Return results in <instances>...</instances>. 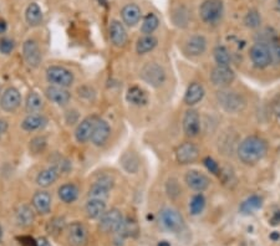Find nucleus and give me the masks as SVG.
I'll return each instance as SVG.
<instances>
[{
    "label": "nucleus",
    "mask_w": 280,
    "mask_h": 246,
    "mask_svg": "<svg viewBox=\"0 0 280 246\" xmlns=\"http://www.w3.org/2000/svg\"><path fill=\"white\" fill-rule=\"evenodd\" d=\"M268 152V144L263 138L250 136L239 144L238 157L244 164L252 166L258 163L265 157Z\"/></svg>",
    "instance_id": "obj_1"
},
{
    "label": "nucleus",
    "mask_w": 280,
    "mask_h": 246,
    "mask_svg": "<svg viewBox=\"0 0 280 246\" xmlns=\"http://www.w3.org/2000/svg\"><path fill=\"white\" fill-rule=\"evenodd\" d=\"M217 101L219 106L229 114H238L247 106V100L239 92L230 90H221L217 92Z\"/></svg>",
    "instance_id": "obj_2"
},
{
    "label": "nucleus",
    "mask_w": 280,
    "mask_h": 246,
    "mask_svg": "<svg viewBox=\"0 0 280 246\" xmlns=\"http://www.w3.org/2000/svg\"><path fill=\"white\" fill-rule=\"evenodd\" d=\"M224 4L222 0H204L199 7V16L208 25L217 24L223 18Z\"/></svg>",
    "instance_id": "obj_3"
},
{
    "label": "nucleus",
    "mask_w": 280,
    "mask_h": 246,
    "mask_svg": "<svg viewBox=\"0 0 280 246\" xmlns=\"http://www.w3.org/2000/svg\"><path fill=\"white\" fill-rule=\"evenodd\" d=\"M140 76L147 85L151 87L158 88L166 82V71L160 63L157 62H147L140 71Z\"/></svg>",
    "instance_id": "obj_4"
},
{
    "label": "nucleus",
    "mask_w": 280,
    "mask_h": 246,
    "mask_svg": "<svg viewBox=\"0 0 280 246\" xmlns=\"http://www.w3.org/2000/svg\"><path fill=\"white\" fill-rule=\"evenodd\" d=\"M46 80L50 85L68 88L74 83L75 76L73 71H70L69 69L63 68V66L54 65L48 68V70H46Z\"/></svg>",
    "instance_id": "obj_5"
},
{
    "label": "nucleus",
    "mask_w": 280,
    "mask_h": 246,
    "mask_svg": "<svg viewBox=\"0 0 280 246\" xmlns=\"http://www.w3.org/2000/svg\"><path fill=\"white\" fill-rule=\"evenodd\" d=\"M160 222L166 230L171 233H180L184 228L183 216L173 208H163L160 211Z\"/></svg>",
    "instance_id": "obj_6"
},
{
    "label": "nucleus",
    "mask_w": 280,
    "mask_h": 246,
    "mask_svg": "<svg viewBox=\"0 0 280 246\" xmlns=\"http://www.w3.org/2000/svg\"><path fill=\"white\" fill-rule=\"evenodd\" d=\"M250 60L258 69H265L273 61L271 51L267 42H256L250 49Z\"/></svg>",
    "instance_id": "obj_7"
},
{
    "label": "nucleus",
    "mask_w": 280,
    "mask_h": 246,
    "mask_svg": "<svg viewBox=\"0 0 280 246\" xmlns=\"http://www.w3.org/2000/svg\"><path fill=\"white\" fill-rule=\"evenodd\" d=\"M123 220H125V218H123L121 210L114 208L111 210H106L105 214L101 216L99 228L103 233H116L118 228L123 222Z\"/></svg>",
    "instance_id": "obj_8"
},
{
    "label": "nucleus",
    "mask_w": 280,
    "mask_h": 246,
    "mask_svg": "<svg viewBox=\"0 0 280 246\" xmlns=\"http://www.w3.org/2000/svg\"><path fill=\"white\" fill-rule=\"evenodd\" d=\"M114 185L115 181L111 175H101L97 181L94 182V184H92L90 189H89V198L102 199V200H105L109 196L112 188H114Z\"/></svg>",
    "instance_id": "obj_9"
},
{
    "label": "nucleus",
    "mask_w": 280,
    "mask_h": 246,
    "mask_svg": "<svg viewBox=\"0 0 280 246\" xmlns=\"http://www.w3.org/2000/svg\"><path fill=\"white\" fill-rule=\"evenodd\" d=\"M23 56H24L25 62H27L30 68H39L42 60V55L36 40L28 39L27 41L24 42V45H23Z\"/></svg>",
    "instance_id": "obj_10"
},
{
    "label": "nucleus",
    "mask_w": 280,
    "mask_h": 246,
    "mask_svg": "<svg viewBox=\"0 0 280 246\" xmlns=\"http://www.w3.org/2000/svg\"><path fill=\"white\" fill-rule=\"evenodd\" d=\"M21 105V95L15 87H8L0 97V107L7 114L15 112Z\"/></svg>",
    "instance_id": "obj_11"
},
{
    "label": "nucleus",
    "mask_w": 280,
    "mask_h": 246,
    "mask_svg": "<svg viewBox=\"0 0 280 246\" xmlns=\"http://www.w3.org/2000/svg\"><path fill=\"white\" fill-rule=\"evenodd\" d=\"M199 157V149L192 142H184L176 149V159L180 164H190L196 162Z\"/></svg>",
    "instance_id": "obj_12"
},
{
    "label": "nucleus",
    "mask_w": 280,
    "mask_h": 246,
    "mask_svg": "<svg viewBox=\"0 0 280 246\" xmlns=\"http://www.w3.org/2000/svg\"><path fill=\"white\" fill-rule=\"evenodd\" d=\"M235 79V74L229 66H219L217 65L210 72V81L214 86L218 87H226L230 85Z\"/></svg>",
    "instance_id": "obj_13"
},
{
    "label": "nucleus",
    "mask_w": 280,
    "mask_h": 246,
    "mask_svg": "<svg viewBox=\"0 0 280 246\" xmlns=\"http://www.w3.org/2000/svg\"><path fill=\"white\" fill-rule=\"evenodd\" d=\"M110 136H111V127H110L107 121L102 120V118H97L90 140L92 144L96 147L105 146L106 142L109 141Z\"/></svg>",
    "instance_id": "obj_14"
},
{
    "label": "nucleus",
    "mask_w": 280,
    "mask_h": 246,
    "mask_svg": "<svg viewBox=\"0 0 280 246\" xmlns=\"http://www.w3.org/2000/svg\"><path fill=\"white\" fill-rule=\"evenodd\" d=\"M184 182H186V184L188 185L190 189L198 193L207 190L210 184L209 178H208L206 174H203V173L196 169L188 170V172L186 173V175H184Z\"/></svg>",
    "instance_id": "obj_15"
},
{
    "label": "nucleus",
    "mask_w": 280,
    "mask_h": 246,
    "mask_svg": "<svg viewBox=\"0 0 280 246\" xmlns=\"http://www.w3.org/2000/svg\"><path fill=\"white\" fill-rule=\"evenodd\" d=\"M68 241L71 246H83L88 241V229L80 221L71 222L68 227Z\"/></svg>",
    "instance_id": "obj_16"
},
{
    "label": "nucleus",
    "mask_w": 280,
    "mask_h": 246,
    "mask_svg": "<svg viewBox=\"0 0 280 246\" xmlns=\"http://www.w3.org/2000/svg\"><path fill=\"white\" fill-rule=\"evenodd\" d=\"M109 36L110 41H111V44L115 48H123L127 44V40H128L125 25L121 21H118V20H112L110 23Z\"/></svg>",
    "instance_id": "obj_17"
},
{
    "label": "nucleus",
    "mask_w": 280,
    "mask_h": 246,
    "mask_svg": "<svg viewBox=\"0 0 280 246\" xmlns=\"http://www.w3.org/2000/svg\"><path fill=\"white\" fill-rule=\"evenodd\" d=\"M183 132L187 137H197L201 131V117L196 109H188L183 117Z\"/></svg>",
    "instance_id": "obj_18"
},
{
    "label": "nucleus",
    "mask_w": 280,
    "mask_h": 246,
    "mask_svg": "<svg viewBox=\"0 0 280 246\" xmlns=\"http://www.w3.org/2000/svg\"><path fill=\"white\" fill-rule=\"evenodd\" d=\"M96 120V116H90V117L83 118L81 122H79L76 129H75V140L79 143H86V142L90 141Z\"/></svg>",
    "instance_id": "obj_19"
},
{
    "label": "nucleus",
    "mask_w": 280,
    "mask_h": 246,
    "mask_svg": "<svg viewBox=\"0 0 280 246\" xmlns=\"http://www.w3.org/2000/svg\"><path fill=\"white\" fill-rule=\"evenodd\" d=\"M45 96L57 106H66L71 100V94L65 87L50 85L45 90Z\"/></svg>",
    "instance_id": "obj_20"
},
{
    "label": "nucleus",
    "mask_w": 280,
    "mask_h": 246,
    "mask_svg": "<svg viewBox=\"0 0 280 246\" xmlns=\"http://www.w3.org/2000/svg\"><path fill=\"white\" fill-rule=\"evenodd\" d=\"M121 19H122V23L127 27L134 28L142 19V10L138 7L137 4H126L125 7L121 9Z\"/></svg>",
    "instance_id": "obj_21"
},
{
    "label": "nucleus",
    "mask_w": 280,
    "mask_h": 246,
    "mask_svg": "<svg viewBox=\"0 0 280 246\" xmlns=\"http://www.w3.org/2000/svg\"><path fill=\"white\" fill-rule=\"evenodd\" d=\"M34 209L36 213L45 215L49 214L51 210V204H53V198H51V194L46 190H39L34 194L33 200H31Z\"/></svg>",
    "instance_id": "obj_22"
},
{
    "label": "nucleus",
    "mask_w": 280,
    "mask_h": 246,
    "mask_svg": "<svg viewBox=\"0 0 280 246\" xmlns=\"http://www.w3.org/2000/svg\"><path fill=\"white\" fill-rule=\"evenodd\" d=\"M184 49H186V53L189 54L190 56H201L207 50V39L199 34L192 35L186 41Z\"/></svg>",
    "instance_id": "obj_23"
},
{
    "label": "nucleus",
    "mask_w": 280,
    "mask_h": 246,
    "mask_svg": "<svg viewBox=\"0 0 280 246\" xmlns=\"http://www.w3.org/2000/svg\"><path fill=\"white\" fill-rule=\"evenodd\" d=\"M49 123L48 117L45 115L40 114H30L23 120L21 128L27 132H35L42 129Z\"/></svg>",
    "instance_id": "obj_24"
},
{
    "label": "nucleus",
    "mask_w": 280,
    "mask_h": 246,
    "mask_svg": "<svg viewBox=\"0 0 280 246\" xmlns=\"http://www.w3.org/2000/svg\"><path fill=\"white\" fill-rule=\"evenodd\" d=\"M61 173L55 166H50L45 169H42L36 176V184L40 188H49L51 187L55 182L59 179V176Z\"/></svg>",
    "instance_id": "obj_25"
},
{
    "label": "nucleus",
    "mask_w": 280,
    "mask_h": 246,
    "mask_svg": "<svg viewBox=\"0 0 280 246\" xmlns=\"http://www.w3.org/2000/svg\"><path fill=\"white\" fill-rule=\"evenodd\" d=\"M25 20L28 25L31 28L40 27L44 21V14H42L41 8L37 3H30L25 10Z\"/></svg>",
    "instance_id": "obj_26"
},
{
    "label": "nucleus",
    "mask_w": 280,
    "mask_h": 246,
    "mask_svg": "<svg viewBox=\"0 0 280 246\" xmlns=\"http://www.w3.org/2000/svg\"><path fill=\"white\" fill-rule=\"evenodd\" d=\"M106 211V203L102 199L89 198L85 204V213L89 219H100Z\"/></svg>",
    "instance_id": "obj_27"
},
{
    "label": "nucleus",
    "mask_w": 280,
    "mask_h": 246,
    "mask_svg": "<svg viewBox=\"0 0 280 246\" xmlns=\"http://www.w3.org/2000/svg\"><path fill=\"white\" fill-rule=\"evenodd\" d=\"M127 102L131 103L132 106H145L148 102V96H147L146 91L140 86H132L127 90L126 94Z\"/></svg>",
    "instance_id": "obj_28"
},
{
    "label": "nucleus",
    "mask_w": 280,
    "mask_h": 246,
    "mask_svg": "<svg viewBox=\"0 0 280 246\" xmlns=\"http://www.w3.org/2000/svg\"><path fill=\"white\" fill-rule=\"evenodd\" d=\"M204 97V87L199 82H192L187 88L184 95V103L188 106H195L201 102Z\"/></svg>",
    "instance_id": "obj_29"
},
{
    "label": "nucleus",
    "mask_w": 280,
    "mask_h": 246,
    "mask_svg": "<svg viewBox=\"0 0 280 246\" xmlns=\"http://www.w3.org/2000/svg\"><path fill=\"white\" fill-rule=\"evenodd\" d=\"M15 220L18 222L19 227L21 228H28L35 220V213H34L33 208L28 204L20 205L15 213Z\"/></svg>",
    "instance_id": "obj_30"
},
{
    "label": "nucleus",
    "mask_w": 280,
    "mask_h": 246,
    "mask_svg": "<svg viewBox=\"0 0 280 246\" xmlns=\"http://www.w3.org/2000/svg\"><path fill=\"white\" fill-rule=\"evenodd\" d=\"M79 188L74 183H65L57 189V195H59L60 200L65 204H71V203L76 202L79 198Z\"/></svg>",
    "instance_id": "obj_31"
},
{
    "label": "nucleus",
    "mask_w": 280,
    "mask_h": 246,
    "mask_svg": "<svg viewBox=\"0 0 280 246\" xmlns=\"http://www.w3.org/2000/svg\"><path fill=\"white\" fill-rule=\"evenodd\" d=\"M158 39L154 34L152 35H142L138 37L137 42H136V51L140 55H146L151 53L152 50L157 46Z\"/></svg>",
    "instance_id": "obj_32"
},
{
    "label": "nucleus",
    "mask_w": 280,
    "mask_h": 246,
    "mask_svg": "<svg viewBox=\"0 0 280 246\" xmlns=\"http://www.w3.org/2000/svg\"><path fill=\"white\" fill-rule=\"evenodd\" d=\"M44 100L35 91H31L28 95L27 101H25V109L29 115L30 114H40L44 109Z\"/></svg>",
    "instance_id": "obj_33"
},
{
    "label": "nucleus",
    "mask_w": 280,
    "mask_h": 246,
    "mask_svg": "<svg viewBox=\"0 0 280 246\" xmlns=\"http://www.w3.org/2000/svg\"><path fill=\"white\" fill-rule=\"evenodd\" d=\"M121 166L128 174H135L140 168V162H138L137 155L134 152H126L121 157Z\"/></svg>",
    "instance_id": "obj_34"
},
{
    "label": "nucleus",
    "mask_w": 280,
    "mask_h": 246,
    "mask_svg": "<svg viewBox=\"0 0 280 246\" xmlns=\"http://www.w3.org/2000/svg\"><path fill=\"white\" fill-rule=\"evenodd\" d=\"M158 25H160V19L154 13H148L142 20V25H141V33L143 35H152L156 30H157Z\"/></svg>",
    "instance_id": "obj_35"
},
{
    "label": "nucleus",
    "mask_w": 280,
    "mask_h": 246,
    "mask_svg": "<svg viewBox=\"0 0 280 246\" xmlns=\"http://www.w3.org/2000/svg\"><path fill=\"white\" fill-rule=\"evenodd\" d=\"M263 204L262 198L259 195H250L249 198L245 199V200L241 204V210L242 214L244 215H248V214H253L254 211H256L258 209H261Z\"/></svg>",
    "instance_id": "obj_36"
},
{
    "label": "nucleus",
    "mask_w": 280,
    "mask_h": 246,
    "mask_svg": "<svg viewBox=\"0 0 280 246\" xmlns=\"http://www.w3.org/2000/svg\"><path fill=\"white\" fill-rule=\"evenodd\" d=\"M204 208H206V198L203 194L198 193L193 195L189 202V213L192 215H199L204 210Z\"/></svg>",
    "instance_id": "obj_37"
},
{
    "label": "nucleus",
    "mask_w": 280,
    "mask_h": 246,
    "mask_svg": "<svg viewBox=\"0 0 280 246\" xmlns=\"http://www.w3.org/2000/svg\"><path fill=\"white\" fill-rule=\"evenodd\" d=\"M213 56H214L216 62L219 66H229L230 65V54L227 50L226 46L218 45L213 50Z\"/></svg>",
    "instance_id": "obj_38"
},
{
    "label": "nucleus",
    "mask_w": 280,
    "mask_h": 246,
    "mask_svg": "<svg viewBox=\"0 0 280 246\" xmlns=\"http://www.w3.org/2000/svg\"><path fill=\"white\" fill-rule=\"evenodd\" d=\"M244 24L247 28L250 29H256L261 27L262 24V18L259 15V13L256 10H250L248 11L247 15L244 18Z\"/></svg>",
    "instance_id": "obj_39"
},
{
    "label": "nucleus",
    "mask_w": 280,
    "mask_h": 246,
    "mask_svg": "<svg viewBox=\"0 0 280 246\" xmlns=\"http://www.w3.org/2000/svg\"><path fill=\"white\" fill-rule=\"evenodd\" d=\"M46 144H48V141H46V138L42 137V136L34 137L33 140L30 141V152L34 153V154H39V153L44 152L46 148Z\"/></svg>",
    "instance_id": "obj_40"
},
{
    "label": "nucleus",
    "mask_w": 280,
    "mask_h": 246,
    "mask_svg": "<svg viewBox=\"0 0 280 246\" xmlns=\"http://www.w3.org/2000/svg\"><path fill=\"white\" fill-rule=\"evenodd\" d=\"M166 190H167V195L169 196L171 199H176L180 196L181 194V188L178 182L176 179H169L166 184Z\"/></svg>",
    "instance_id": "obj_41"
},
{
    "label": "nucleus",
    "mask_w": 280,
    "mask_h": 246,
    "mask_svg": "<svg viewBox=\"0 0 280 246\" xmlns=\"http://www.w3.org/2000/svg\"><path fill=\"white\" fill-rule=\"evenodd\" d=\"M14 48H15V42L13 39L8 36L0 37V53L3 55H9L13 53Z\"/></svg>",
    "instance_id": "obj_42"
},
{
    "label": "nucleus",
    "mask_w": 280,
    "mask_h": 246,
    "mask_svg": "<svg viewBox=\"0 0 280 246\" xmlns=\"http://www.w3.org/2000/svg\"><path fill=\"white\" fill-rule=\"evenodd\" d=\"M49 231H50V234H54V235H56V234L61 233V230L63 229V220L60 218H55L50 221V224H49Z\"/></svg>",
    "instance_id": "obj_43"
},
{
    "label": "nucleus",
    "mask_w": 280,
    "mask_h": 246,
    "mask_svg": "<svg viewBox=\"0 0 280 246\" xmlns=\"http://www.w3.org/2000/svg\"><path fill=\"white\" fill-rule=\"evenodd\" d=\"M203 163L210 173H213V174H219V166L214 159L210 157H206L203 159Z\"/></svg>",
    "instance_id": "obj_44"
},
{
    "label": "nucleus",
    "mask_w": 280,
    "mask_h": 246,
    "mask_svg": "<svg viewBox=\"0 0 280 246\" xmlns=\"http://www.w3.org/2000/svg\"><path fill=\"white\" fill-rule=\"evenodd\" d=\"M18 241L21 246H37V240L34 239L33 236H29V235L19 236Z\"/></svg>",
    "instance_id": "obj_45"
},
{
    "label": "nucleus",
    "mask_w": 280,
    "mask_h": 246,
    "mask_svg": "<svg viewBox=\"0 0 280 246\" xmlns=\"http://www.w3.org/2000/svg\"><path fill=\"white\" fill-rule=\"evenodd\" d=\"M270 51H271V56H273V60L275 61H280V44L275 41H270Z\"/></svg>",
    "instance_id": "obj_46"
},
{
    "label": "nucleus",
    "mask_w": 280,
    "mask_h": 246,
    "mask_svg": "<svg viewBox=\"0 0 280 246\" xmlns=\"http://www.w3.org/2000/svg\"><path fill=\"white\" fill-rule=\"evenodd\" d=\"M8 127H9V123H8V121L4 120V118H0V140H2L3 136L7 133Z\"/></svg>",
    "instance_id": "obj_47"
},
{
    "label": "nucleus",
    "mask_w": 280,
    "mask_h": 246,
    "mask_svg": "<svg viewBox=\"0 0 280 246\" xmlns=\"http://www.w3.org/2000/svg\"><path fill=\"white\" fill-rule=\"evenodd\" d=\"M269 224L273 225V227H276V225L280 224V210H276L275 213L271 215V218L269 219Z\"/></svg>",
    "instance_id": "obj_48"
},
{
    "label": "nucleus",
    "mask_w": 280,
    "mask_h": 246,
    "mask_svg": "<svg viewBox=\"0 0 280 246\" xmlns=\"http://www.w3.org/2000/svg\"><path fill=\"white\" fill-rule=\"evenodd\" d=\"M8 30V24L4 19H0V35L5 34V31Z\"/></svg>",
    "instance_id": "obj_49"
},
{
    "label": "nucleus",
    "mask_w": 280,
    "mask_h": 246,
    "mask_svg": "<svg viewBox=\"0 0 280 246\" xmlns=\"http://www.w3.org/2000/svg\"><path fill=\"white\" fill-rule=\"evenodd\" d=\"M37 246H50V242L45 237H40V239H37Z\"/></svg>",
    "instance_id": "obj_50"
},
{
    "label": "nucleus",
    "mask_w": 280,
    "mask_h": 246,
    "mask_svg": "<svg viewBox=\"0 0 280 246\" xmlns=\"http://www.w3.org/2000/svg\"><path fill=\"white\" fill-rule=\"evenodd\" d=\"M280 239V233L278 231H273V233L270 234V240H273V241H278Z\"/></svg>",
    "instance_id": "obj_51"
},
{
    "label": "nucleus",
    "mask_w": 280,
    "mask_h": 246,
    "mask_svg": "<svg viewBox=\"0 0 280 246\" xmlns=\"http://www.w3.org/2000/svg\"><path fill=\"white\" fill-rule=\"evenodd\" d=\"M275 9L280 13V0H275Z\"/></svg>",
    "instance_id": "obj_52"
},
{
    "label": "nucleus",
    "mask_w": 280,
    "mask_h": 246,
    "mask_svg": "<svg viewBox=\"0 0 280 246\" xmlns=\"http://www.w3.org/2000/svg\"><path fill=\"white\" fill-rule=\"evenodd\" d=\"M158 246H171V245H169L167 241H161L160 244H158Z\"/></svg>",
    "instance_id": "obj_53"
},
{
    "label": "nucleus",
    "mask_w": 280,
    "mask_h": 246,
    "mask_svg": "<svg viewBox=\"0 0 280 246\" xmlns=\"http://www.w3.org/2000/svg\"><path fill=\"white\" fill-rule=\"evenodd\" d=\"M2 236H3V229L2 227H0V239H2Z\"/></svg>",
    "instance_id": "obj_54"
},
{
    "label": "nucleus",
    "mask_w": 280,
    "mask_h": 246,
    "mask_svg": "<svg viewBox=\"0 0 280 246\" xmlns=\"http://www.w3.org/2000/svg\"><path fill=\"white\" fill-rule=\"evenodd\" d=\"M0 95H2V86H0Z\"/></svg>",
    "instance_id": "obj_55"
},
{
    "label": "nucleus",
    "mask_w": 280,
    "mask_h": 246,
    "mask_svg": "<svg viewBox=\"0 0 280 246\" xmlns=\"http://www.w3.org/2000/svg\"><path fill=\"white\" fill-rule=\"evenodd\" d=\"M279 117H280V111H279Z\"/></svg>",
    "instance_id": "obj_56"
}]
</instances>
